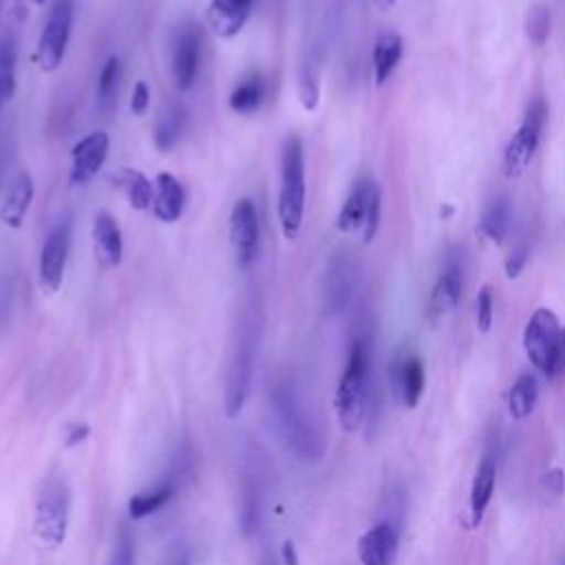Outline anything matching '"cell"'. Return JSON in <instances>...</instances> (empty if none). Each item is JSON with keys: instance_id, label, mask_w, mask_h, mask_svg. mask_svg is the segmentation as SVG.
Segmentation results:
<instances>
[{"instance_id": "cell-31", "label": "cell", "mask_w": 565, "mask_h": 565, "mask_svg": "<svg viewBox=\"0 0 565 565\" xmlns=\"http://www.w3.org/2000/svg\"><path fill=\"white\" fill-rule=\"evenodd\" d=\"M298 97L305 110H316L320 102V79H318V68L311 60H305L300 64L298 73Z\"/></svg>"}, {"instance_id": "cell-14", "label": "cell", "mask_w": 565, "mask_h": 565, "mask_svg": "<svg viewBox=\"0 0 565 565\" xmlns=\"http://www.w3.org/2000/svg\"><path fill=\"white\" fill-rule=\"evenodd\" d=\"M397 545V527L391 521H380L358 539V558L362 565H393Z\"/></svg>"}, {"instance_id": "cell-21", "label": "cell", "mask_w": 565, "mask_h": 565, "mask_svg": "<svg viewBox=\"0 0 565 565\" xmlns=\"http://www.w3.org/2000/svg\"><path fill=\"white\" fill-rule=\"evenodd\" d=\"M177 488H179V477L170 475V477L157 481L154 486L135 492L128 499V514H130V519L139 521V519H146V516L159 512L161 508H166L170 503V499L174 497Z\"/></svg>"}, {"instance_id": "cell-27", "label": "cell", "mask_w": 565, "mask_h": 565, "mask_svg": "<svg viewBox=\"0 0 565 565\" xmlns=\"http://www.w3.org/2000/svg\"><path fill=\"white\" fill-rule=\"evenodd\" d=\"M536 399H539V382H536V375L534 373H521L510 391H508V411H510V417L516 419V422H523L532 415L534 406H536Z\"/></svg>"}, {"instance_id": "cell-7", "label": "cell", "mask_w": 565, "mask_h": 565, "mask_svg": "<svg viewBox=\"0 0 565 565\" xmlns=\"http://www.w3.org/2000/svg\"><path fill=\"white\" fill-rule=\"evenodd\" d=\"M380 214L382 194L377 183L371 179H358L335 216V227L342 234L360 230L364 243H371L380 230Z\"/></svg>"}, {"instance_id": "cell-29", "label": "cell", "mask_w": 565, "mask_h": 565, "mask_svg": "<svg viewBox=\"0 0 565 565\" xmlns=\"http://www.w3.org/2000/svg\"><path fill=\"white\" fill-rule=\"evenodd\" d=\"M510 221H512V205L508 199H497L490 203V207L483 212L481 216V234L492 241L494 245H501L503 238L508 236L510 230Z\"/></svg>"}, {"instance_id": "cell-17", "label": "cell", "mask_w": 565, "mask_h": 565, "mask_svg": "<svg viewBox=\"0 0 565 565\" xmlns=\"http://www.w3.org/2000/svg\"><path fill=\"white\" fill-rule=\"evenodd\" d=\"M459 298H461V267L455 260H450L437 276V282L430 291L428 320L433 324L441 322L446 316L455 311V307L459 305Z\"/></svg>"}, {"instance_id": "cell-6", "label": "cell", "mask_w": 565, "mask_h": 565, "mask_svg": "<svg viewBox=\"0 0 565 565\" xmlns=\"http://www.w3.org/2000/svg\"><path fill=\"white\" fill-rule=\"evenodd\" d=\"M71 521V488L62 475H51L42 483L35 499L33 530L49 547H60L66 541Z\"/></svg>"}, {"instance_id": "cell-20", "label": "cell", "mask_w": 565, "mask_h": 565, "mask_svg": "<svg viewBox=\"0 0 565 565\" xmlns=\"http://www.w3.org/2000/svg\"><path fill=\"white\" fill-rule=\"evenodd\" d=\"M152 194V214L163 223H174L185 210V190L181 181L170 172H159L154 177Z\"/></svg>"}, {"instance_id": "cell-36", "label": "cell", "mask_w": 565, "mask_h": 565, "mask_svg": "<svg viewBox=\"0 0 565 565\" xmlns=\"http://www.w3.org/2000/svg\"><path fill=\"white\" fill-rule=\"evenodd\" d=\"M148 108H150V86H148L143 79H139V82L132 86L130 110H132V115L141 117V115L148 113Z\"/></svg>"}, {"instance_id": "cell-16", "label": "cell", "mask_w": 565, "mask_h": 565, "mask_svg": "<svg viewBox=\"0 0 565 565\" xmlns=\"http://www.w3.org/2000/svg\"><path fill=\"white\" fill-rule=\"evenodd\" d=\"M93 249H95V260L102 269H113L121 263V256H124L121 227L117 218L106 210L97 212L93 218Z\"/></svg>"}, {"instance_id": "cell-46", "label": "cell", "mask_w": 565, "mask_h": 565, "mask_svg": "<svg viewBox=\"0 0 565 565\" xmlns=\"http://www.w3.org/2000/svg\"><path fill=\"white\" fill-rule=\"evenodd\" d=\"M563 366H565V329H563Z\"/></svg>"}, {"instance_id": "cell-41", "label": "cell", "mask_w": 565, "mask_h": 565, "mask_svg": "<svg viewBox=\"0 0 565 565\" xmlns=\"http://www.w3.org/2000/svg\"><path fill=\"white\" fill-rule=\"evenodd\" d=\"M280 563L282 565H298V552H296V545L291 539H287L280 547Z\"/></svg>"}, {"instance_id": "cell-9", "label": "cell", "mask_w": 565, "mask_h": 565, "mask_svg": "<svg viewBox=\"0 0 565 565\" xmlns=\"http://www.w3.org/2000/svg\"><path fill=\"white\" fill-rule=\"evenodd\" d=\"M545 115H547V108H545L543 99H534L527 106L523 121L519 124L516 132L510 137L508 146L503 150V172H505V177L514 179V177L523 174L527 170V166L532 163V159L536 154V148L541 143Z\"/></svg>"}, {"instance_id": "cell-25", "label": "cell", "mask_w": 565, "mask_h": 565, "mask_svg": "<svg viewBox=\"0 0 565 565\" xmlns=\"http://www.w3.org/2000/svg\"><path fill=\"white\" fill-rule=\"evenodd\" d=\"M115 185L121 190V194L126 196L128 205L137 212H143L152 205V194H154V183L139 170L135 168H121L115 177H113Z\"/></svg>"}, {"instance_id": "cell-28", "label": "cell", "mask_w": 565, "mask_h": 565, "mask_svg": "<svg viewBox=\"0 0 565 565\" xmlns=\"http://www.w3.org/2000/svg\"><path fill=\"white\" fill-rule=\"evenodd\" d=\"M263 99H265V79L258 73H254L234 86V90L227 97V106L238 115H252L260 108Z\"/></svg>"}, {"instance_id": "cell-8", "label": "cell", "mask_w": 565, "mask_h": 565, "mask_svg": "<svg viewBox=\"0 0 565 565\" xmlns=\"http://www.w3.org/2000/svg\"><path fill=\"white\" fill-rule=\"evenodd\" d=\"M73 18H75V2L73 0H55L53 7L46 13L44 26L38 38L35 60L38 66L44 73H53L62 66L71 31H73Z\"/></svg>"}, {"instance_id": "cell-44", "label": "cell", "mask_w": 565, "mask_h": 565, "mask_svg": "<svg viewBox=\"0 0 565 565\" xmlns=\"http://www.w3.org/2000/svg\"><path fill=\"white\" fill-rule=\"evenodd\" d=\"M170 565H190V556L188 554H179Z\"/></svg>"}, {"instance_id": "cell-19", "label": "cell", "mask_w": 565, "mask_h": 565, "mask_svg": "<svg viewBox=\"0 0 565 565\" xmlns=\"http://www.w3.org/2000/svg\"><path fill=\"white\" fill-rule=\"evenodd\" d=\"M35 194V185H33V177L26 170H20L13 181L9 183L4 199L0 203V221L11 227L18 230L31 207Z\"/></svg>"}, {"instance_id": "cell-24", "label": "cell", "mask_w": 565, "mask_h": 565, "mask_svg": "<svg viewBox=\"0 0 565 565\" xmlns=\"http://www.w3.org/2000/svg\"><path fill=\"white\" fill-rule=\"evenodd\" d=\"M402 53H404L402 35H397L393 31H384V33L377 35V40L373 44V55H371L373 77H375L377 86L386 84V79L393 75L395 66L402 60Z\"/></svg>"}, {"instance_id": "cell-1", "label": "cell", "mask_w": 565, "mask_h": 565, "mask_svg": "<svg viewBox=\"0 0 565 565\" xmlns=\"http://www.w3.org/2000/svg\"><path fill=\"white\" fill-rule=\"evenodd\" d=\"M369 375H371V353L364 338H355L349 347L344 369L335 386V415L347 433L362 426L369 411Z\"/></svg>"}, {"instance_id": "cell-35", "label": "cell", "mask_w": 565, "mask_h": 565, "mask_svg": "<svg viewBox=\"0 0 565 565\" xmlns=\"http://www.w3.org/2000/svg\"><path fill=\"white\" fill-rule=\"evenodd\" d=\"M475 320H477V329L481 333H488L494 320V298H492V289L488 285H483L477 294V302H475Z\"/></svg>"}, {"instance_id": "cell-12", "label": "cell", "mask_w": 565, "mask_h": 565, "mask_svg": "<svg viewBox=\"0 0 565 565\" xmlns=\"http://www.w3.org/2000/svg\"><path fill=\"white\" fill-rule=\"evenodd\" d=\"M170 66L177 88L190 90L201 66V26L196 22H183L174 31Z\"/></svg>"}, {"instance_id": "cell-4", "label": "cell", "mask_w": 565, "mask_h": 565, "mask_svg": "<svg viewBox=\"0 0 565 565\" xmlns=\"http://www.w3.org/2000/svg\"><path fill=\"white\" fill-rule=\"evenodd\" d=\"M523 349L532 366L552 380L563 366V329L556 313L547 307H539L525 322Z\"/></svg>"}, {"instance_id": "cell-37", "label": "cell", "mask_w": 565, "mask_h": 565, "mask_svg": "<svg viewBox=\"0 0 565 565\" xmlns=\"http://www.w3.org/2000/svg\"><path fill=\"white\" fill-rule=\"evenodd\" d=\"M527 256H530L527 245H516V247H512V252L508 254L505 265H503L505 276H508V278H516V276L523 271V267H525V263H527Z\"/></svg>"}, {"instance_id": "cell-33", "label": "cell", "mask_w": 565, "mask_h": 565, "mask_svg": "<svg viewBox=\"0 0 565 565\" xmlns=\"http://www.w3.org/2000/svg\"><path fill=\"white\" fill-rule=\"evenodd\" d=\"M106 565H135V539L126 523L117 527Z\"/></svg>"}, {"instance_id": "cell-13", "label": "cell", "mask_w": 565, "mask_h": 565, "mask_svg": "<svg viewBox=\"0 0 565 565\" xmlns=\"http://www.w3.org/2000/svg\"><path fill=\"white\" fill-rule=\"evenodd\" d=\"M110 139L104 130H93L71 148V185H86L104 166Z\"/></svg>"}, {"instance_id": "cell-43", "label": "cell", "mask_w": 565, "mask_h": 565, "mask_svg": "<svg viewBox=\"0 0 565 565\" xmlns=\"http://www.w3.org/2000/svg\"><path fill=\"white\" fill-rule=\"evenodd\" d=\"M260 565H280V558H276L269 550H263V554H260Z\"/></svg>"}, {"instance_id": "cell-32", "label": "cell", "mask_w": 565, "mask_h": 565, "mask_svg": "<svg viewBox=\"0 0 565 565\" xmlns=\"http://www.w3.org/2000/svg\"><path fill=\"white\" fill-rule=\"evenodd\" d=\"M260 503H258V492L252 481H245L241 488V512H238V523L245 534H254L258 523H260Z\"/></svg>"}, {"instance_id": "cell-30", "label": "cell", "mask_w": 565, "mask_h": 565, "mask_svg": "<svg viewBox=\"0 0 565 565\" xmlns=\"http://www.w3.org/2000/svg\"><path fill=\"white\" fill-rule=\"evenodd\" d=\"M119 77H121V62L117 55H108L99 77H97V104L99 108H110L115 104V95L119 88Z\"/></svg>"}, {"instance_id": "cell-15", "label": "cell", "mask_w": 565, "mask_h": 565, "mask_svg": "<svg viewBox=\"0 0 565 565\" xmlns=\"http://www.w3.org/2000/svg\"><path fill=\"white\" fill-rule=\"evenodd\" d=\"M256 0H210L205 11L207 29L221 38L232 40L247 24Z\"/></svg>"}, {"instance_id": "cell-5", "label": "cell", "mask_w": 565, "mask_h": 565, "mask_svg": "<svg viewBox=\"0 0 565 565\" xmlns=\"http://www.w3.org/2000/svg\"><path fill=\"white\" fill-rule=\"evenodd\" d=\"M256 327L254 324H243L238 327L227 366H225V380H223V404L227 417L241 415L249 388H252V377H254V362H256Z\"/></svg>"}, {"instance_id": "cell-3", "label": "cell", "mask_w": 565, "mask_h": 565, "mask_svg": "<svg viewBox=\"0 0 565 565\" xmlns=\"http://www.w3.org/2000/svg\"><path fill=\"white\" fill-rule=\"evenodd\" d=\"M271 408L285 444L305 461L318 459L322 439L289 382H278L271 388Z\"/></svg>"}, {"instance_id": "cell-39", "label": "cell", "mask_w": 565, "mask_h": 565, "mask_svg": "<svg viewBox=\"0 0 565 565\" xmlns=\"http://www.w3.org/2000/svg\"><path fill=\"white\" fill-rule=\"evenodd\" d=\"M88 435H90L88 424H84V422H73V424H68V426H66V433H64V446H66V448H75V446L84 444V441L88 439Z\"/></svg>"}, {"instance_id": "cell-10", "label": "cell", "mask_w": 565, "mask_h": 565, "mask_svg": "<svg viewBox=\"0 0 565 565\" xmlns=\"http://www.w3.org/2000/svg\"><path fill=\"white\" fill-rule=\"evenodd\" d=\"M71 238H73V223H71V216L64 214L53 223V227L49 230L42 243L38 274H40V285L51 294L62 287L68 254H71Z\"/></svg>"}, {"instance_id": "cell-11", "label": "cell", "mask_w": 565, "mask_h": 565, "mask_svg": "<svg viewBox=\"0 0 565 565\" xmlns=\"http://www.w3.org/2000/svg\"><path fill=\"white\" fill-rule=\"evenodd\" d=\"M230 241L234 249L236 265L241 269H247L260 247V223H258V212L252 199L243 196L234 203L230 212Z\"/></svg>"}, {"instance_id": "cell-34", "label": "cell", "mask_w": 565, "mask_h": 565, "mask_svg": "<svg viewBox=\"0 0 565 565\" xmlns=\"http://www.w3.org/2000/svg\"><path fill=\"white\" fill-rule=\"evenodd\" d=\"M525 33L534 44H543L550 35V11L545 7H532L525 18Z\"/></svg>"}, {"instance_id": "cell-18", "label": "cell", "mask_w": 565, "mask_h": 565, "mask_svg": "<svg viewBox=\"0 0 565 565\" xmlns=\"http://www.w3.org/2000/svg\"><path fill=\"white\" fill-rule=\"evenodd\" d=\"M424 386H426V373H424V364L417 355L408 353V355H402L399 360H395L393 391H395L397 399L402 402V406L415 408L424 395Z\"/></svg>"}, {"instance_id": "cell-42", "label": "cell", "mask_w": 565, "mask_h": 565, "mask_svg": "<svg viewBox=\"0 0 565 565\" xmlns=\"http://www.w3.org/2000/svg\"><path fill=\"white\" fill-rule=\"evenodd\" d=\"M44 0H15V11L20 18H26L33 7H42Z\"/></svg>"}, {"instance_id": "cell-22", "label": "cell", "mask_w": 565, "mask_h": 565, "mask_svg": "<svg viewBox=\"0 0 565 565\" xmlns=\"http://www.w3.org/2000/svg\"><path fill=\"white\" fill-rule=\"evenodd\" d=\"M497 483V463L492 457H483L475 470L472 486H470V523L477 527L492 501Z\"/></svg>"}, {"instance_id": "cell-40", "label": "cell", "mask_w": 565, "mask_h": 565, "mask_svg": "<svg viewBox=\"0 0 565 565\" xmlns=\"http://www.w3.org/2000/svg\"><path fill=\"white\" fill-rule=\"evenodd\" d=\"M543 486H545V490H547L552 497L563 494V490H565V475H563V470H561V468L547 470L545 477H543Z\"/></svg>"}, {"instance_id": "cell-26", "label": "cell", "mask_w": 565, "mask_h": 565, "mask_svg": "<svg viewBox=\"0 0 565 565\" xmlns=\"http://www.w3.org/2000/svg\"><path fill=\"white\" fill-rule=\"evenodd\" d=\"M15 75H18V40L15 33H0V110L15 95Z\"/></svg>"}, {"instance_id": "cell-47", "label": "cell", "mask_w": 565, "mask_h": 565, "mask_svg": "<svg viewBox=\"0 0 565 565\" xmlns=\"http://www.w3.org/2000/svg\"><path fill=\"white\" fill-rule=\"evenodd\" d=\"M0 4H2V0H0Z\"/></svg>"}, {"instance_id": "cell-23", "label": "cell", "mask_w": 565, "mask_h": 565, "mask_svg": "<svg viewBox=\"0 0 565 565\" xmlns=\"http://www.w3.org/2000/svg\"><path fill=\"white\" fill-rule=\"evenodd\" d=\"M185 121H188V110L181 102H170L168 106H163L154 121V132H152L157 150L161 152L172 150L183 135Z\"/></svg>"}, {"instance_id": "cell-45", "label": "cell", "mask_w": 565, "mask_h": 565, "mask_svg": "<svg viewBox=\"0 0 565 565\" xmlns=\"http://www.w3.org/2000/svg\"><path fill=\"white\" fill-rule=\"evenodd\" d=\"M380 9H388V7H393L395 4V0H373Z\"/></svg>"}, {"instance_id": "cell-2", "label": "cell", "mask_w": 565, "mask_h": 565, "mask_svg": "<svg viewBox=\"0 0 565 565\" xmlns=\"http://www.w3.org/2000/svg\"><path fill=\"white\" fill-rule=\"evenodd\" d=\"M307 181H305V146L300 135H287L280 152V190H278V221L287 241L300 234L305 216Z\"/></svg>"}, {"instance_id": "cell-38", "label": "cell", "mask_w": 565, "mask_h": 565, "mask_svg": "<svg viewBox=\"0 0 565 565\" xmlns=\"http://www.w3.org/2000/svg\"><path fill=\"white\" fill-rule=\"evenodd\" d=\"M11 307H13V287L11 282H0V333L7 331V324L11 320Z\"/></svg>"}]
</instances>
